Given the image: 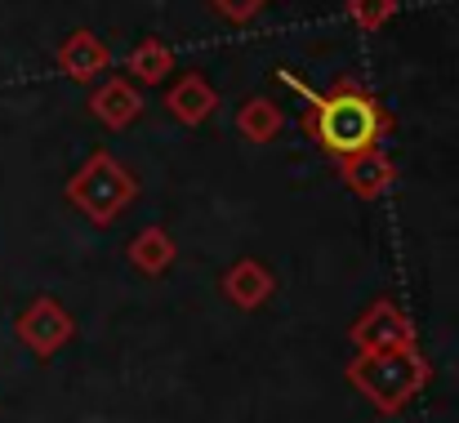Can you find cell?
<instances>
[{
    "label": "cell",
    "instance_id": "1",
    "mask_svg": "<svg viewBox=\"0 0 459 423\" xmlns=\"http://www.w3.org/2000/svg\"><path fill=\"white\" fill-rule=\"evenodd\" d=\"M277 81L304 99V134L334 160L379 147L393 134V112L352 76L334 81L330 90H312L290 67H277Z\"/></svg>",
    "mask_w": 459,
    "mask_h": 423
},
{
    "label": "cell",
    "instance_id": "2",
    "mask_svg": "<svg viewBox=\"0 0 459 423\" xmlns=\"http://www.w3.org/2000/svg\"><path fill=\"white\" fill-rule=\"evenodd\" d=\"M348 384L379 410V415H402L433 379L429 357L420 352V343L406 348H375V352H357L348 361Z\"/></svg>",
    "mask_w": 459,
    "mask_h": 423
},
{
    "label": "cell",
    "instance_id": "3",
    "mask_svg": "<svg viewBox=\"0 0 459 423\" xmlns=\"http://www.w3.org/2000/svg\"><path fill=\"white\" fill-rule=\"evenodd\" d=\"M63 196H67V205L81 210L94 228H112V223L139 201V178H134L112 151H90L85 165L67 178Z\"/></svg>",
    "mask_w": 459,
    "mask_h": 423
},
{
    "label": "cell",
    "instance_id": "4",
    "mask_svg": "<svg viewBox=\"0 0 459 423\" xmlns=\"http://www.w3.org/2000/svg\"><path fill=\"white\" fill-rule=\"evenodd\" d=\"M13 334H18V343H22L31 357L49 361V357H58V352L76 339V321H72V312H67L54 294H40V298H31V303L18 312Z\"/></svg>",
    "mask_w": 459,
    "mask_h": 423
},
{
    "label": "cell",
    "instance_id": "5",
    "mask_svg": "<svg viewBox=\"0 0 459 423\" xmlns=\"http://www.w3.org/2000/svg\"><path fill=\"white\" fill-rule=\"evenodd\" d=\"M348 343L357 352H375V348H406V343H420V330L415 321L406 316V307L397 298H375L352 325H348Z\"/></svg>",
    "mask_w": 459,
    "mask_h": 423
},
{
    "label": "cell",
    "instance_id": "6",
    "mask_svg": "<svg viewBox=\"0 0 459 423\" xmlns=\"http://www.w3.org/2000/svg\"><path fill=\"white\" fill-rule=\"evenodd\" d=\"M339 178H343V187L357 201H379L397 183V165H393V156L384 147H366V151L339 160Z\"/></svg>",
    "mask_w": 459,
    "mask_h": 423
},
{
    "label": "cell",
    "instance_id": "7",
    "mask_svg": "<svg viewBox=\"0 0 459 423\" xmlns=\"http://www.w3.org/2000/svg\"><path fill=\"white\" fill-rule=\"evenodd\" d=\"M58 72L76 85L99 81L103 72H112V49L103 36H94L90 27H76L63 45H58Z\"/></svg>",
    "mask_w": 459,
    "mask_h": 423
},
{
    "label": "cell",
    "instance_id": "8",
    "mask_svg": "<svg viewBox=\"0 0 459 423\" xmlns=\"http://www.w3.org/2000/svg\"><path fill=\"white\" fill-rule=\"evenodd\" d=\"M90 117L108 130H130L143 117V90L130 76H108L94 94H90Z\"/></svg>",
    "mask_w": 459,
    "mask_h": 423
},
{
    "label": "cell",
    "instance_id": "9",
    "mask_svg": "<svg viewBox=\"0 0 459 423\" xmlns=\"http://www.w3.org/2000/svg\"><path fill=\"white\" fill-rule=\"evenodd\" d=\"M165 108H169V117H174L178 125L196 130V125H205V121L214 117V108H219V90H214L201 72H183V76L165 90Z\"/></svg>",
    "mask_w": 459,
    "mask_h": 423
},
{
    "label": "cell",
    "instance_id": "10",
    "mask_svg": "<svg viewBox=\"0 0 459 423\" xmlns=\"http://www.w3.org/2000/svg\"><path fill=\"white\" fill-rule=\"evenodd\" d=\"M223 298L232 303V307H241V312H259L273 294H277V277L259 263V259H237L228 272H223Z\"/></svg>",
    "mask_w": 459,
    "mask_h": 423
},
{
    "label": "cell",
    "instance_id": "11",
    "mask_svg": "<svg viewBox=\"0 0 459 423\" xmlns=\"http://www.w3.org/2000/svg\"><path fill=\"white\" fill-rule=\"evenodd\" d=\"M174 255H178V246H174V237L152 223V228H143L130 246H126V259H130V268H139L143 277H165L169 268H174Z\"/></svg>",
    "mask_w": 459,
    "mask_h": 423
},
{
    "label": "cell",
    "instance_id": "12",
    "mask_svg": "<svg viewBox=\"0 0 459 423\" xmlns=\"http://www.w3.org/2000/svg\"><path fill=\"white\" fill-rule=\"evenodd\" d=\"M126 67H130V81H134V85H165V76L174 72V54H169L165 40L143 36V40L130 49Z\"/></svg>",
    "mask_w": 459,
    "mask_h": 423
},
{
    "label": "cell",
    "instance_id": "13",
    "mask_svg": "<svg viewBox=\"0 0 459 423\" xmlns=\"http://www.w3.org/2000/svg\"><path fill=\"white\" fill-rule=\"evenodd\" d=\"M237 130H241L250 142H273L281 130H286V117H281V108H277L273 99L255 94V99L241 103V112H237Z\"/></svg>",
    "mask_w": 459,
    "mask_h": 423
},
{
    "label": "cell",
    "instance_id": "14",
    "mask_svg": "<svg viewBox=\"0 0 459 423\" xmlns=\"http://www.w3.org/2000/svg\"><path fill=\"white\" fill-rule=\"evenodd\" d=\"M343 9H348V22H352V27H361V31H379V27H388V22L397 18L402 0H348Z\"/></svg>",
    "mask_w": 459,
    "mask_h": 423
},
{
    "label": "cell",
    "instance_id": "15",
    "mask_svg": "<svg viewBox=\"0 0 459 423\" xmlns=\"http://www.w3.org/2000/svg\"><path fill=\"white\" fill-rule=\"evenodd\" d=\"M210 9H214L223 22H232V27H250V22L268 9V0H210Z\"/></svg>",
    "mask_w": 459,
    "mask_h": 423
}]
</instances>
